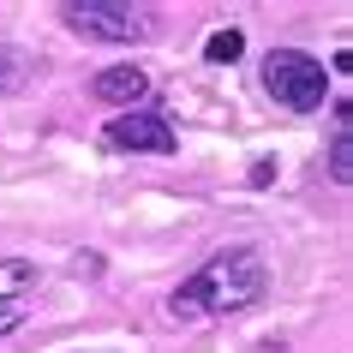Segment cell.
<instances>
[{
    "instance_id": "6da1fadb",
    "label": "cell",
    "mask_w": 353,
    "mask_h": 353,
    "mask_svg": "<svg viewBox=\"0 0 353 353\" xmlns=\"http://www.w3.org/2000/svg\"><path fill=\"white\" fill-rule=\"evenodd\" d=\"M270 294V258L258 245H228L210 263H198L174 294H168V317L174 323H204V317H234L252 312Z\"/></svg>"
},
{
    "instance_id": "7a4b0ae2",
    "label": "cell",
    "mask_w": 353,
    "mask_h": 353,
    "mask_svg": "<svg viewBox=\"0 0 353 353\" xmlns=\"http://www.w3.org/2000/svg\"><path fill=\"white\" fill-rule=\"evenodd\" d=\"M263 90L276 96V108L317 114L330 102V66L305 48H270L263 54Z\"/></svg>"
},
{
    "instance_id": "3957f363",
    "label": "cell",
    "mask_w": 353,
    "mask_h": 353,
    "mask_svg": "<svg viewBox=\"0 0 353 353\" xmlns=\"http://www.w3.org/2000/svg\"><path fill=\"white\" fill-rule=\"evenodd\" d=\"M60 19H66V30H78V37L120 42V48H132V42H144L150 30H156L144 6H126V0H72V6H60Z\"/></svg>"
},
{
    "instance_id": "277c9868",
    "label": "cell",
    "mask_w": 353,
    "mask_h": 353,
    "mask_svg": "<svg viewBox=\"0 0 353 353\" xmlns=\"http://www.w3.org/2000/svg\"><path fill=\"white\" fill-rule=\"evenodd\" d=\"M102 144L120 156H174V126L156 108H126L102 126Z\"/></svg>"
},
{
    "instance_id": "5b68a950",
    "label": "cell",
    "mask_w": 353,
    "mask_h": 353,
    "mask_svg": "<svg viewBox=\"0 0 353 353\" xmlns=\"http://www.w3.org/2000/svg\"><path fill=\"white\" fill-rule=\"evenodd\" d=\"M90 96L102 102V108H138L150 96V78H144V66H132V60H120V66H102V72L90 78Z\"/></svg>"
},
{
    "instance_id": "8992f818",
    "label": "cell",
    "mask_w": 353,
    "mask_h": 353,
    "mask_svg": "<svg viewBox=\"0 0 353 353\" xmlns=\"http://www.w3.org/2000/svg\"><path fill=\"white\" fill-rule=\"evenodd\" d=\"M330 180L353 186V102H335V138H330Z\"/></svg>"
},
{
    "instance_id": "52a82bcc",
    "label": "cell",
    "mask_w": 353,
    "mask_h": 353,
    "mask_svg": "<svg viewBox=\"0 0 353 353\" xmlns=\"http://www.w3.org/2000/svg\"><path fill=\"white\" fill-rule=\"evenodd\" d=\"M30 78H37V60L24 54L19 42H0V96H19Z\"/></svg>"
},
{
    "instance_id": "ba28073f",
    "label": "cell",
    "mask_w": 353,
    "mask_h": 353,
    "mask_svg": "<svg viewBox=\"0 0 353 353\" xmlns=\"http://www.w3.org/2000/svg\"><path fill=\"white\" fill-rule=\"evenodd\" d=\"M245 54V37L228 24V30H210V42H204V60H216V66H234V60Z\"/></svg>"
},
{
    "instance_id": "9c48e42d",
    "label": "cell",
    "mask_w": 353,
    "mask_h": 353,
    "mask_svg": "<svg viewBox=\"0 0 353 353\" xmlns=\"http://www.w3.org/2000/svg\"><path fill=\"white\" fill-rule=\"evenodd\" d=\"M24 312H30V299H0V335H12V330H19Z\"/></svg>"
}]
</instances>
